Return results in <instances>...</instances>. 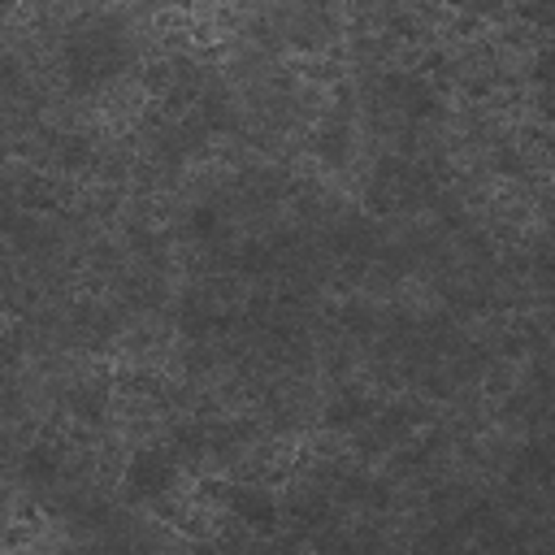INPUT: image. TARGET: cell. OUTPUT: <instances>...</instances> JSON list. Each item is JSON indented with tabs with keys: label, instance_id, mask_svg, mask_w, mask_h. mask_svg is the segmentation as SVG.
I'll list each match as a JSON object with an SVG mask.
<instances>
[{
	"label": "cell",
	"instance_id": "obj_1",
	"mask_svg": "<svg viewBox=\"0 0 555 555\" xmlns=\"http://www.w3.org/2000/svg\"><path fill=\"white\" fill-rule=\"evenodd\" d=\"M130 61L126 26L113 13H91L65 35V82L74 91H95L113 82Z\"/></svg>",
	"mask_w": 555,
	"mask_h": 555
},
{
	"label": "cell",
	"instance_id": "obj_2",
	"mask_svg": "<svg viewBox=\"0 0 555 555\" xmlns=\"http://www.w3.org/2000/svg\"><path fill=\"white\" fill-rule=\"evenodd\" d=\"M169 481H173V464L160 451H139L126 468V486L134 499H156L160 490H169Z\"/></svg>",
	"mask_w": 555,
	"mask_h": 555
}]
</instances>
